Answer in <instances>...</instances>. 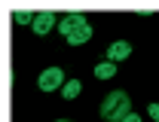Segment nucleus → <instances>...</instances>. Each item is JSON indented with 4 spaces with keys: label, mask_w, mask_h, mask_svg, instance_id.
<instances>
[{
    "label": "nucleus",
    "mask_w": 159,
    "mask_h": 122,
    "mask_svg": "<svg viewBox=\"0 0 159 122\" xmlns=\"http://www.w3.org/2000/svg\"><path fill=\"white\" fill-rule=\"evenodd\" d=\"M98 113H101V119H107V122H122L132 113V98H129L125 92H110V95L104 98Z\"/></svg>",
    "instance_id": "f257e3e1"
},
{
    "label": "nucleus",
    "mask_w": 159,
    "mask_h": 122,
    "mask_svg": "<svg viewBox=\"0 0 159 122\" xmlns=\"http://www.w3.org/2000/svg\"><path fill=\"white\" fill-rule=\"evenodd\" d=\"M37 85H40V92H55V89H61L64 85V70L61 67H46L40 73Z\"/></svg>",
    "instance_id": "f03ea898"
},
{
    "label": "nucleus",
    "mask_w": 159,
    "mask_h": 122,
    "mask_svg": "<svg viewBox=\"0 0 159 122\" xmlns=\"http://www.w3.org/2000/svg\"><path fill=\"white\" fill-rule=\"evenodd\" d=\"M55 24H58V21H55V15H52L49 9H43V12H37V15H34V24H31V31H34L37 37H43V34H49Z\"/></svg>",
    "instance_id": "7ed1b4c3"
},
{
    "label": "nucleus",
    "mask_w": 159,
    "mask_h": 122,
    "mask_svg": "<svg viewBox=\"0 0 159 122\" xmlns=\"http://www.w3.org/2000/svg\"><path fill=\"white\" fill-rule=\"evenodd\" d=\"M83 24H89V21H86V15H80V12H70V15H61V21L55 24V28H58L64 37H70V34H74L77 28H83Z\"/></svg>",
    "instance_id": "20e7f679"
},
{
    "label": "nucleus",
    "mask_w": 159,
    "mask_h": 122,
    "mask_svg": "<svg viewBox=\"0 0 159 122\" xmlns=\"http://www.w3.org/2000/svg\"><path fill=\"white\" fill-rule=\"evenodd\" d=\"M129 55H132V46L125 40H116V43L107 46V61H122V58H129Z\"/></svg>",
    "instance_id": "39448f33"
},
{
    "label": "nucleus",
    "mask_w": 159,
    "mask_h": 122,
    "mask_svg": "<svg viewBox=\"0 0 159 122\" xmlns=\"http://www.w3.org/2000/svg\"><path fill=\"white\" fill-rule=\"evenodd\" d=\"M89 40H92V24H83V28H77V31L67 37L70 46H83V43H89Z\"/></svg>",
    "instance_id": "423d86ee"
},
{
    "label": "nucleus",
    "mask_w": 159,
    "mask_h": 122,
    "mask_svg": "<svg viewBox=\"0 0 159 122\" xmlns=\"http://www.w3.org/2000/svg\"><path fill=\"white\" fill-rule=\"evenodd\" d=\"M80 89H83L80 80H67L64 85H61V98H64V101H74V98L80 95Z\"/></svg>",
    "instance_id": "0eeeda50"
},
{
    "label": "nucleus",
    "mask_w": 159,
    "mask_h": 122,
    "mask_svg": "<svg viewBox=\"0 0 159 122\" xmlns=\"http://www.w3.org/2000/svg\"><path fill=\"white\" fill-rule=\"evenodd\" d=\"M95 76H98V80H110V76H116V64H113V61H101L98 67H95Z\"/></svg>",
    "instance_id": "6e6552de"
},
{
    "label": "nucleus",
    "mask_w": 159,
    "mask_h": 122,
    "mask_svg": "<svg viewBox=\"0 0 159 122\" xmlns=\"http://www.w3.org/2000/svg\"><path fill=\"white\" fill-rule=\"evenodd\" d=\"M34 15H37V12H28V9H16V12H12V19L19 21V24H34Z\"/></svg>",
    "instance_id": "1a4fd4ad"
},
{
    "label": "nucleus",
    "mask_w": 159,
    "mask_h": 122,
    "mask_svg": "<svg viewBox=\"0 0 159 122\" xmlns=\"http://www.w3.org/2000/svg\"><path fill=\"white\" fill-rule=\"evenodd\" d=\"M150 116H153V119L159 122V104H150Z\"/></svg>",
    "instance_id": "9d476101"
},
{
    "label": "nucleus",
    "mask_w": 159,
    "mask_h": 122,
    "mask_svg": "<svg viewBox=\"0 0 159 122\" xmlns=\"http://www.w3.org/2000/svg\"><path fill=\"white\" fill-rule=\"evenodd\" d=\"M122 122H141V119H138V113H129V116H125Z\"/></svg>",
    "instance_id": "9b49d317"
},
{
    "label": "nucleus",
    "mask_w": 159,
    "mask_h": 122,
    "mask_svg": "<svg viewBox=\"0 0 159 122\" xmlns=\"http://www.w3.org/2000/svg\"><path fill=\"white\" fill-rule=\"evenodd\" d=\"M55 122H70V119H55Z\"/></svg>",
    "instance_id": "f8f14e48"
}]
</instances>
